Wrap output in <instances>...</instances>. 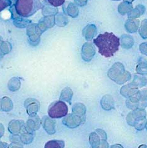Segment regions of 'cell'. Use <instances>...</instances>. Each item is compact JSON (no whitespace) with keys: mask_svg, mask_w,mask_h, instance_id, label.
Segmentation results:
<instances>
[{"mask_svg":"<svg viewBox=\"0 0 147 148\" xmlns=\"http://www.w3.org/2000/svg\"><path fill=\"white\" fill-rule=\"evenodd\" d=\"M94 42L99 49V53L102 56L110 58L118 51L120 39L113 33L105 32L99 34L94 40Z\"/></svg>","mask_w":147,"mask_h":148,"instance_id":"cell-1","label":"cell"},{"mask_svg":"<svg viewBox=\"0 0 147 148\" xmlns=\"http://www.w3.org/2000/svg\"><path fill=\"white\" fill-rule=\"evenodd\" d=\"M41 8L39 0H16L15 8L16 13L22 17L32 16Z\"/></svg>","mask_w":147,"mask_h":148,"instance_id":"cell-2","label":"cell"},{"mask_svg":"<svg viewBox=\"0 0 147 148\" xmlns=\"http://www.w3.org/2000/svg\"><path fill=\"white\" fill-rule=\"evenodd\" d=\"M146 112L144 109L138 108L133 110L127 115V121L130 126H134L137 130L141 131L146 127L147 120L146 119Z\"/></svg>","mask_w":147,"mask_h":148,"instance_id":"cell-3","label":"cell"},{"mask_svg":"<svg viewBox=\"0 0 147 148\" xmlns=\"http://www.w3.org/2000/svg\"><path fill=\"white\" fill-rule=\"evenodd\" d=\"M110 78L118 84H123L131 79V75L125 71L124 66L120 63H115L108 72Z\"/></svg>","mask_w":147,"mask_h":148,"instance_id":"cell-4","label":"cell"},{"mask_svg":"<svg viewBox=\"0 0 147 148\" xmlns=\"http://www.w3.org/2000/svg\"><path fill=\"white\" fill-rule=\"evenodd\" d=\"M67 104L61 100L52 103L48 108L49 116L52 119L64 118L67 114Z\"/></svg>","mask_w":147,"mask_h":148,"instance_id":"cell-5","label":"cell"},{"mask_svg":"<svg viewBox=\"0 0 147 148\" xmlns=\"http://www.w3.org/2000/svg\"><path fill=\"white\" fill-rule=\"evenodd\" d=\"M84 121L85 119L78 116L74 114L73 113L67 114L63 120V123L64 125L71 129H74V128L77 127L80 124L84 123Z\"/></svg>","mask_w":147,"mask_h":148,"instance_id":"cell-6","label":"cell"},{"mask_svg":"<svg viewBox=\"0 0 147 148\" xmlns=\"http://www.w3.org/2000/svg\"><path fill=\"white\" fill-rule=\"evenodd\" d=\"M24 107L27 113L30 116H36L40 108V104L35 99L29 98L26 99L24 102Z\"/></svg>","mask_w":147,"mask_h":148,"instance_id":"cell-7","label":"cell"},{"mask_svg":"<svg viewBox=\"0 0 147 148\" xmlns=\"http://www.w3.org/2000/svg\"><path fill=\"white\" fill-rule=\"evenodd\" d=\"M8 130L13 135H18L22 131L26 130L24 123L20 120H12L10 122L8 125Z\"/></svg>","mask_w":147,"mask_h":148,"instance_id":"cell-8","label":"cell"},{"mask_svg":"<svg viewBox=\"0 0 147 148\" xmlns=\"http://www.w3.org/2000/svg\"><path fill=\"white\" fill-rule=\"evenodd\" d=\"M41 124L48 134L52 135L56 132V121L48 116H44L42 118Z\"/></svg>","mask_w":147,"mask_h":148,"instance_id":"cell-9","label":"cell"},{"mask_svg":"<svg viewBox=\"0 0 147 148\" xmlns=\"http://www.w3.org/2000/svg\"><path fill=\"white\" fill-rule=\"evenodd\" d=\"M41 124V120L39 117L36 115L31 116L26 124V130L29 132L35 131L39 129Z\"/></svg>","mask_w":147,"mask_h":148,"instance_id":"cell-10","label":"cell"},{"mask_svg":"<svg viewBox=\"0 0 147 148\" xmlns=\"http://www.w3.org/2000/svg\"><path fill=\"white\" fill-rule=\"evenodd\" d=\"M95 53L94 46L90 43H86L82 48V58L84 60L89 61L94 57Z\"/></svg>","mask_w":147,"mask_h":148,"instance_id":"cell-11","label":"cell"},{"mask_svg":"<svg viewBox=\"0 0 147 148\" xmlns=\"http://www.w3.org/2000/svg\"><path fill=\"white\" fill-rule=\"evenodd\" d=\"M138 91V88L135 86L132 83H130L128 85H125L124 86H123L121 88L120 93L122 96L129 98L136 95Z\"/></svg>","mask_w":147,"mask_h":148,"instance_id":"cell-12","label":"cell"},{"mask_svg":"<svg viewBox=\"0 0 147 148\" xmlns=\"http://www.w3.org/2000/svg\"><path fill=\"white\" fill-rule=\"evenodd\" d=\"M72 113L85 119L86 108L82 103H76L72 107Z\"/></svg>","mask_w":147,"mask_h":148,"instance_id":"cell-13","label":"cell"},{"mask_svg":"<svg viewBox=\"0 0 147 148\" xmlns=\"http://www.w3.org/2000/svg\"><path fill=\"white\" fill-rule=\"evenodd\" d=\"M100 104L103 110H110L114 108V99L110 95H105L102 98Z\"/></svg>","mask_w":147,"mask_h":148,"instance_id":"cell-14","label":"cell"},{"mask_svg":"<svg viewBox=\"0 0 147 148\" xmlns=\"http://www.w3.org/2000/svg\"><path fill=\"white\" fill-rule=\"evenodd\" d=\"M145 8L141 5L137 6L135 9L131 10L128 13V17L130 19H135L140 17L144 13Z\"/></svg>","mask_w":147,"mask_h":148,"instance_id":"cell-15","label":"cell"},{"mask_svg":"<svg viewBox=\"0 0 147 148\" xmlns=\"http://www.w3.org/2000/svg\"><path fill=\"white\" fill-rule=\"evenodd\" d=\"M139 26V20L138 19H130L127 21L125 25L126 30L129 33H135L138 30Z\"/></svg>","mask_w":147,"mask_h":148,"instance_id":"cell-16","label":"cell"},{"mask_svg":"<svg viewBox=\"0 0 147 148\" xmlns=\"http://www.w3.org/2000/svg\"><path fill=\"white\" fill-rule=\"evenodd\" d=\"M0 108L3 111L8 112L11 111L13 108L12 101L7 97H5L0 101Z\"/></svg>","mask_w":147,"mask_h":148,"instance_id":"cell-17","label":"cell"},{"mask_svg":"<svg viewBox=\"0 0 147 148\" xmlns=\"http://www.w3.org/2000/svg\"><path fill=\"white\" fill-rule=\"evenodd\" d=\"M137 72L138 75H147V61L145 58H142L139 60L136 68Z\"/></svg>","mask_w":147,"mask_h":148,"instance_id":"cell-18","label":"cell"},{"mask_svg":"<svg viewBox=\"0 0 147 148\" xmlns=\"http://www.w3.org/2000/svg\"><path fill=\"white\" fill-rule=\"evenodd\" d=\"M102 140L99 135L95 132H93L89 136V143L92 148H98L100 147Z\"/></svg>","mask_w":147,"mask_h":148,"instance_id":"cell-19","label":"cell"},{"mask_svg":"<svg viewBox=\"0 0 147 148\" xmlns=\"http://www.w3.org/2000/svg\"><path fill=\"white\" fill-rule=\"evenodd\" d=\"M73 96V92L71 90V89L69 88H64L63 91H62L61 96H60V100L65 101L69 104H71V99Z\"/></svg>","mask_w":147,"mask_h":148,"instance_id":"cell-20","label":"cell"},{"mask_svg":"<svg viewBox=\"0 0 147 148\" xmlns=\"http://www.w3.org/2000/svg\"><path fill=\"white\" fill-rule=\"evenodd\" d=\"M19 138H20V141H21L23 144L29 145V144L33 141L34 139V135L31 133V132L26 130L21 134Z\"/></svg>","mask_w":147,"mask_h":148,"instance_id":"cell-21","label":"cell"},{"mask_svg":"<svg viewBox=\"0 0 147 148\" xmlns=\"http://www.w3.org/2000/svg\"><path fill=\"white\" fill-rule=\"evenodd\" d=\"M131 10H133L132 5L131 3L127 1L122 3L118 8V12L122 15H125L127 13H129Z\"/></svg>","mask_w":147,"mask_h":148,"instance_id":"cell-22","label":"cell"},{"mask_svg":"<svg viewBox=\"0 0 147 148\" xmlns=\"http://www.w3.org/2000/svg\"><path fill=\"white\" fill-rule=\"evenodd\" d=\"M64 141L61 140H51L45 145L44 148H64Z\"/></svg>","mask_w":147,"mask_h":148,"instance_id":"cell-23","label":"cell"},{"mask_svg":"<svg viewBox=\"0 0 147 148\" xmlns=\"http://www.w3.org/2000/svg\"><path fill=\"white\" fill-rule=\"evenodd\" d=\"M122 46L125 49H129L133 46V39L130 36L123 35L122 36Z\"/></svg>","mask_w":147,"mask_h":148,"instance_id":"cell-24","label":"cell"},{"mask_svg":"<svg viewBox=\"0 0 147 148\" xmlns=\"http://www.w3.org/2000/svg\"><path fill=\"white\" fill-rule=\"evenodd\" d=\"M131 83L137 88H141L146 84V79L144 77L135 75L133 82Z\"/></svg>","mask_w":147,"mask_h":148,"instance_id":"cell-25","label":"cell"},{"mask_svg":"<svg viewBox=\"0 0 147 148\" xmlns=\"http://www.w3.org/2000/svg\"><path fill=\"white\" fill-rule=\"evenodd\" d=\"M84 31H86V34H84L85 37L86 38L87 40H91L96 34V28L94 25L87 26V28H85Z\"/></svg>","mask_w":147,"mask_h":148,"instance_id":"cell-26","label":"cell"},{"mask_svg":"<svg viewBox=\"0 0 147 148\" xmlns=\"http://www.w3.org/2000/svg\"><path fill=\"white\" fill-rule=\"evenodd\" d=\"M139 33L142 38L145 40L147 38V19H144L142 21L140 28L139 29Z\"/></svg>","mask_w":147,"mask_h":148,"instance_id":"cell-27","label":"cell"},{"mask_svg":"<svg viewBox=\"0 0 147 148\" xmlns=\"http://www.w3.org/2000/svg\"><path fill=\"white\" fill-rule=\"evenodd\" d=\"M10 0H0V12L11 5Z\"/></svg>","mask_w":147,"mask_h":148,"instance_id":"cell-28","label":"cell"},{"mask_svg":"<svg viewBox=\"0 0 147 148\" xmlns=\"http://www.w3.org/2000/svg\"><path fill=\"white\" fill-rule=\"evenodd\" d=\"M139 95H140V101L144 103H147L145 102L146 101H147V89L139 91Z\"/></svg>","mask_w":147,"mask_h":148,"instance_id":"cell-29","label":"cell"},{"mask_svg":"<svg viewBox=\"0 0 147 148\" xmlns=\"http://www.w3.org/2000/svg\"><path fill=\"white\" fill-rule=\"evenodd\" d=\"M48 1L51 5L55 7L63 5L65 2V0H48Z\"/></svg>","mask_w":147,"mask_h":148,"instance_id":"cell-30","label":"cell"},{"mask_svg":"<svg viewBox=\"0 0 147 148\" xmlns=\"http://www.w3.org/2000/svg\"><path fill=\"white\" fill-rule=\"evenodd\" d=\"M96 132L97 133L99 136L100 139H101V140L102 141V140H104V141H106L107 140V134L105 133V132L100 130V129H97L96 130Z\"/></svg>","mask_w":147,"mask_h":148,"instance_id":"cell-31","label":"cell"},{"mask_svg":"<svg viewBox=\"0 0 147 148\" xmlns=\"http://www.w3.org/2000/svg\"><path fill=\"white\" fill-rule=\"evenodd\" d=\"M140 50L143 54H145L147 56V42H144L140 45Z\"/></svg>","mask_w":147,"mask_h":148,"instance_id":"cell-32","label":"cell"},{"mask_svg":"<svg viewBox=\"0 0 147 148\" xmlns=\"http://www.w3.org/2000/svg\"><path fill=\"white\" fill-rule=\"evenodd\" d=\"M8 148H23L22 146L18 142H13L9 146Z\"/></svg>","mask_w":147,"mask_h":148,"instance_id":"cell-33","label":"cell"},{"mask_svg":"<svg viewBox=\"0 0 147 148\" xmlns=\"http://www.w3.org/2000/svg\"><path fill=\"white\" fill-rule=\"evenodd\" d=\"M100 148H108L109 147V143H108L106 141H104L102 140L101 141V144H100V146L99 147Z\"/></svg>","mask_w":147,"mask_h":148,"instance_id":"cell-34","label":"cell"},{"mask_svg":"<svg viewBox=\"0 0 147 148\" xmlns=\"http://www.w3.org/2000/svg\"><path fill=\"white\" fill-rule=\"evenodd\" d=\"M5 132V127L2 124L0 123V138H1Z\"/></svg>","mask_w":147,"mask_h":148,"instance_id":"cell-35","label":"cell"},{"mask_svg":"<svg viewBox=\"0 0 147 148\" xmlns=\"http://www.w3.org/2000/svg\"><path fill=\"white\" fill-rule=\"evenodd\" d=\"M0 148H7V144L6 143L0 142Z\"/></svg>","mask_w":147,"mask_h":148,"instance_id":"cell-36","label":"cell"},{"mask_svg":"<svg viewBox=\"0 0 147 148\" xmlns=\"http://www.w3.org/2000/svg\"><path fill=\"white\" fill-rule=\"evenodd\" d=\"M110 148H123L120 145H118V144H116L115 145L112 146Z\"/></svg>","mask_w":147,"mask_h":148,"instance_id":"cell-37","label":"cell"},{"mask_svg":"<svg viewBox=\"0 0 147 148\" xmlns=\"http://www.w3.org/2000/svg\"><path fill=\"white\" fill-rule=\"evenodd\" d=\"M138 148H147V146H146L145 145H140V146H139Z\"/></svg>","mask_w":147,"mask_h":148,"instance_id":"cell-38","label":"cell"},{"mask_svg":"<svg viewBox=\"0 0 147 148\" xmlns=\"http://www.w3.org/2000/svg\"><path fill=\"white\" fill-rule=\"evenodd\" d=\"M134 0H125V1H127V2H129V3H131Z\"/></svg>","mask_w":147,"mask_h":148,"instance_id":"cell-39","label":"cell"},{"mask_svg":"<svg viewBox=\"0 0 147 148\" xmlns=\"http://www.w3.org/2000/svg\"><path fill=\"white\" fill-rule=\"evenodd\" d=\"M146 130H147V123H146Z\"/></svg>","mask_w":147,"mask_h":148,"instance_id":"cell-40","label":"cell"},{"mask_svg":"<svg viewBox=\"0 0 147 148\" xmlns=\"http://www.w3.org/2000/svg\"><path fill=\"white\" fill-rule=\"evenodd\" d=\"M114 1H119V0H114Z\"/></svg>","mask_w":147,"mask_h":148,"instance_id":"cell-41","label":"cell"},{"mask_svg":"<svg viewBox=\"0 0 147 148\" xmlns=\"http://www.w3.org/2000/svg\"><path fill=\"white\" fill-rule=\"evenodd\" d=\"M98 148H100V147H98Z\"/></svg>","mask_w":147,"mask_h":148,"instance_id":"cell-42","label":"cell"}]
</instances>
